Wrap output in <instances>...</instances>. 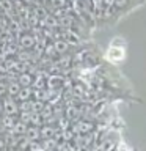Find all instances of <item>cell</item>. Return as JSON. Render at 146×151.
Instances as JSON below:
<instances>
[{"mask_svg": "<svg viewBox=\"0 0 146 151\" xmlns=\"http://www.w3.org/2000/svg\"><path fill=\"white\" fill-rule=\"evenodd\" d=\"M107 58L110 61H121L122 58H124V49H122V47L112 46L107 52Z\"/></svg>", "mask_w": 146, "mask_h": 151, "instance_id": "obj_1", "label": "cell"}, {"mask_svg": "<svg viewBox=\"0 0 146 151\" xmlns=\"http://www.w3.org/2000/svg\"><path fill=\"white\" fill-rule=\"evenodd\" d=\"M3 102V112L6 113V115H16V113L19 112V107H17V104H16V101H13V99H5V101H2Z\"/></svg>", "mask_w": 146, "mask_h": 151, "instance_id": "obj_2", "label": "cell"}, {"mask_svg": "<svg viewBox=\"0 0 146 151\" xmlns=\"http://www.w3.org/2000/svg\"><path fill=\"white\" fill-rule=\"evenodd\" d=\"M41 137L39 134V129H38V126H30V127H27V131H25V139L27 140H30V142H35L38 140Z\"/></svg>", "mask_w": 146, "mask_h": 151, "instance_id": "obj_3", "label": "cell"}, {"mask_svg": "<svg viewBox=\"0 0 146 151\" xmlns=\"http://www.w3.org/2000/svg\"><path fill=\"white\" fill-rule=\"evenodd\" d=\"M25 131H27V124L22 121L14 123V126L11 127V132L14 135H25Z\"/></svg>", "mask_w": 146, "mask_h": 151, "instance_id": "obj_4", "label": "cell"}, {"mask_svg": "<svg viewBox=\"0 0 146 151\" xmlns=\"http://www.w3.org/2000/svg\"><path fill=\"white\" fill-rule=\"evenodd\" d=\"M93 129V124L91 123H79L77 124V127H74V131L75 132H79V134H87V132H89Z\"/></svg>", "mask_w": 146, "mask_h": 151, "instance_id": "obj_5", "label": "cell"}, {"mask_svg": "<svg viewBox=\"0 0 146 151\" xmlns=\"http://www.w3.org/2000/svg\"><path fill=\"white\" fill-rule=\"evenodd\" d=\"M0 123H2V126H5L6 129H11V127L14 126V118L11 115H6V116L0 118Z\"/></svg>", "mask_w": 146, "mask_h": 151, "instance_id": "obj_6", "label": "cell"}, {"mask_svg": "<svg viewBox=\"0 0 146 151\" xmlns=\"http://www.w3.org/2000/svg\"><path fill=\"white\" fill-rule=\"evenodd\" d=\"M31 96V91L30 88H21V91L17 93V99H21V101H28V98Z\"/></svg>", "mask_w": 146, "mask_h": 151, "instance_id": "obj_7", "label": "cell"}, {"mask_svg": "<svg viewBox=\"0 0 146 151\" xmlns=\"http://www.w3.org/2000/svg\"><path fill=\"white\" fill-rule=\"evenodd\" d=\"M39 134H41V137H44V139H50V137L54 135V129L49 126H46V127H42V129H39Z\"/></svg>", "mask_w": 146, "mask_h": 151, "instance_id": "obj_8", "label": "cell"}, {"mask_svg": "<svg viewBox=\"0 0 146 151\" xmlns=\"http://www.w3.org/2000/svg\"><path fill=\"white\" fill-rule=\"evenodd\" d=\"M6 91L9 93V94H13V96H17V93L21 91V88H19V85H9V87L6 88Z\"/></svg>", "mask_w": 146, "mask_h": 151, "instance_id": "obj_9", "label": "cell"}, {"mask_svg": "<svg viewBox=\"0 0 146 151\" xmlns=\"http://www.w3.org/2000/svg\"><path fill=\"white\" fill-rule=\"evenodd\" d=\"M19 82H21V85H28V83H30V77H28L27 74H24L22 77H21V80H19Z\"/></svg>", "mask_w": 146, "mask_h": 151, "instance_id": "obj_10", "label": "cell"}, {"mask_svg": "<svg viewBox=\"0 0 146 151\" xmlns=\"http://www.w3.org/2000/svg\"><path fill=\"white\" fill-rule=\"evenodd\" d=\"M2 112H3V102L0 101V113H2Z\"/></svg>", "mask_w": 146, "mask_h": 151, "instance_id": "obj_11", "label": "cell"}, {"mask_svg": "<svg viewBox=\"0 0 146 151\" xmlns=\"http://www.w3.org/2000/svg\"><path fill=\"white\" fill-rule=\"evenodd\" d=\"M87 151H99V150H96V148H89V150H87Z\"/></svg>", "mask_w": 146, "mask_h": 151, "instance_id": "obj_12", "label": "cell"}, {"mask_svg": "<svg viewBox=\"0 0 146 151\" xmlns=\"http://www.w3.org/2000/svg\"><path fill=\"white\" fill-rule=\"evenodd\" d=\"M11 151H21V150H11Z\"/></svg>", "mask_w": 146, "mask_h": 151, "instance_id": "obj_13", "label": "cell"}]
</instances>
